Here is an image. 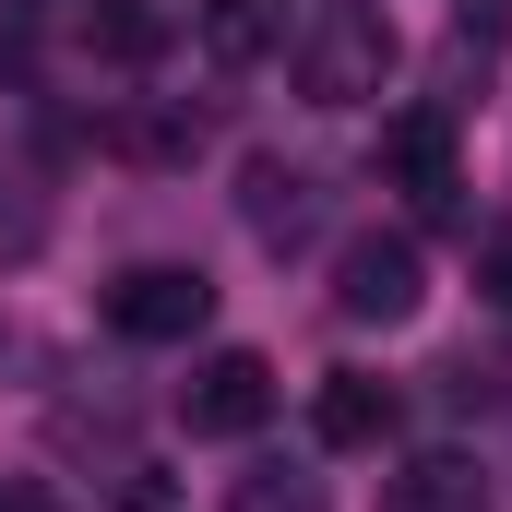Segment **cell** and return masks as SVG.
<instances>
[{
	"mask_svg": "<svg viewBox=\"0 0 512 512\" xmlns=\"http://www.w3.org/2000/svg\"><path fill=\"white\" fill-rule=\"evenodd\" d=\"M382 179L405 191V203L453 215V120H441V108H393L382 120Z\"/></svg>",
	"mask_w": 512,
	"mask_h": 512,
	"instance_id": "5b68a950",
	"label": "cell"
},
{
	"mask_svg": "<svg viewBox=\"0 0 512 512\" xmlns=\"http://www.w3.org/2000/svg\"><path fill=\"white\" fill-rule=\"evenodd\" d=\"M477 286H489V310H512V227L477 239Z\"/></svg>",
	"mask_w": 512,
	"mask_h": 512,
	"instance_id": "7c38bea8",
	"label": "cell"
},
{
	"mask_svg": "<svg viewBox=\"0 0 512 512\" xmlns=\"http://www.w3.org/2000/svg\"><path fill=\"white\" fill-rule=\"evenodd\" d=\"M251 227L262 239H298V227H310V179H298V167H274V155L251 167Z\"/></svg>",
	"mask_w": 512,
	"mask_h": 512,
	"instance_id": "30bf717a",
	"label": "cell"
},
{
	"mask_svg": "<svg viewBox=\"0 0 512 512\" xmlns=\"http://www.w3.org/2000/svg\"><path fill=\"white\" fill-rule=\"evenodd\" d=\"M382 84H393V24L370 0H322L298 24V96L310 108H370Z\"/></svg>",
	"mask_w": 512,
	"mask_h": 512,
	"instance_id": "6da1fadb",
	"label": "cell"
},
{
	"mask_svg": "<svg viewBox=\"0 0 512 512\" xmlns=\"http://www.w3.org/2000/svg\"><path fill=\"white\" fill-rule=\"evenodd\" d=\"M417 298H429V262H417V239L405 227H358L346 251H334V310L346 322H417Z\"/></svg>",
	"mask_w": 512,
	"mask_h": 512,
	"instance_id": "3957f363",
	"label": "cell"
},
{
	"mask_svg": "<svg viewBox=\"0 0 512 512\" xmlns=\"http://www.w3.org/2000/svg\"><path fill=\"white\" fill-rule=\"evenodd\" d=\"M310 429H322L334 453H382V441H393V382H370V370H322Z\"/></svg>",
	"mask_w": 512,
	"mask_h": 512,
	"instance_id": "8992f818",
	"label": "cell"
},
{
	"mask_svg": "<svg viewBox=\"0 0 512 512\" xmlns=\"http://www.w3.org/2000/svg\"><path fill=\"white\" fill-rule=\"evenodd\" d=\"M262 417H274V358H262V346H215V358L179 382V429H191V441H251Z\"/></svg>",
	"mask_w": 512,
	"mask_h": 512,
	"instance_id": "277c9868",
	"label": "cell"
},
{
	"mask_svg": "<svg viewBox=\"0 0 512 512\" xmlns=\"http://www.w3.org/2000/svg\"><path fill=\"white\" fill-rule=\"evenodd\" d=\"M382 512H489V477H477L465 453H417V465L382 489Z\"/></svg>",
	"mask_w": 512,
	"mask_h": 512,
	"instance_id": "52a82bcc",
	"label": "cell"
},
{
	"mask_svg": "<svg viewBox=\"0 0 512 512\" xmlns=\"http://www.w3.org/2000/svg\"><path fill=\"white\" fill-rule=\"evenodd\" d=\"M84 36H96L108 60H155V48H167V12H155V0H96Z\"/></svg>",
	"mask_w": 512,
	"mask_h": 512,
	"instance_id": "9c48e42d",
	"label": "cell"
},
{
	"mask_svg": "<svg viewBox=\"0 0 512 512\" xmlns=\"http://www.w3.org/2000/svg\"><path fill=\"white\" fill-rule=\"evenodd\" d=\"M203 322H215V274L203 262H131L108 286V334L120 346H191Z\"/></svg>",
	"mask_w": 512,
	"mask_h": 512,
	"instance_id": "7a4b0ae2",
	"label": "cell"
},
{
	"mask_svg": "<svg viewBox=\"0 0 512 512\" xmlns=\"http://www.w3.org/2000/svg\"><path fill=\"white\" fill-rule=\"evenodd\" d=\"M0 251H36V215L24 203H0Z\"/></svg>",
	"mask_w": 512,
	"mask_h": 512,
	"instance_id": "5bb4252c",
	"label": "cell"
},
{
	"mask_svg": "<svg viewBox=\"0 0 512 512\" xmlns=\"http://www.w3.org/2000/svg\"><path fill=\"white\" fill-rule=\"evenodd\" d=\"M0 512H72L60 489H36V477H0Z\"/></svg>",
	"mask_w": 512,
	"mask_h": 512,
	"instance_id": "4fadbf2b",
	"label": "cell"
},
{
	"mask_svg": "<svg viewBox=\"0 0 512 512\" xmlns=\"http://www.w3.org/2000/svg\"><path fill=\"white\" fill-rule=\"evenodd\" d=\"M274 36H286V0H203V48H215L227 72H251Z\"/></svg>",
	"mask_w": 512,
	"mask_h": 512,
	"instance_id": "ba28073f",
	"label": "cell"
},
{
	"mask_svg": "<svg viewBox=\"0 0 512 512\" xmlns=\"http://www.w3.org/2000/svg\"><path fill=\"white\" fill-rule=\"evenodd\" d=\"M227 512H322V477H286V465H262L227 489Z\"/></svg>",
	"mask_w": 512,
	"mask_h": 512,
	"instance_id": "8fae6325",
	"label": "cell"
}]
</instances>
